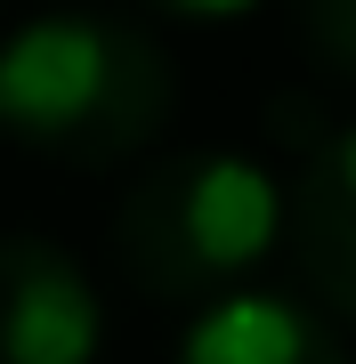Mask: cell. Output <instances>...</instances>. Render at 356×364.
<instances>
[{
    "label": "cell",
    "mask_w": 356,
    "mask_h": 364,
    "mask_svg": "<svg viewBox=\"0 0 356 364\" xmlns=\"http://www.w3.org/2000/svg\"><path fill=\"white\" fill-rule=\"evenodd\" d=\"M171 114V57L114 16H41L0 49V122L81 170L138 154Z\"/></svg>",
    "instance_id": "6da1fadb"
},
{
    "label": "cell",
    "mask_w": 356,
    "mask_h": 364,
    "mask_svg": "<svg viewBox=\"0 0 356 364\" xmlns=\"http://www.w3.org/2000/svg\"><path fill=\"white\" fill-rule=\"evenodd\" d=\"M284 195L243 154H171L138 170L114 210V251L138 291L154 299H211L276 243Z\"/></svg>",
    "instance_id": "7a4b0ae2"
},
{
    "label": "cell",
    "mask_w": 356,
    "mask_h": 364,
    "mask_svg": "<svg viewBox=\"0 0 356 364\" xmlns=\"http://www.w3.org/2000/svg\"><path fill=\"white\" fill-rule=\"evenodd\" d=\"M97 332L90 275L41 235H0V364H90Z\"/></svg>",
    "instance_id": "3957f363"
},
{
    "label": "cell",
    "mask_w": 356,
    "mask_h": 364,
    "mask_svg": "<svg viewBox=\"0 0 356 364\" xmlns=\"http://www.w3.org/2000/svg\"><path fill=\"white\" fill-rule=\"evenodd\" d=\"M291 251H300L316 299L356 324V130L308 154L300 186H291Z\"/></svg>",
    "instance_id": "277c9868"
},
{
    "label": "cell",
    "mask_w": 356,
    "mask_h": 364,
    "mask_svg": "<svg viewBox=\"0 0 356 364\" xmlns=\"http://www.w3.org/2000/svg\"><path fill=\"white\" fill-rule=\"evenodd\" d=\"M178 356H195V364H308V356H340V340L276 291H211L203 316L178 332Z\"/></svg>",
    "instance_id": "5b68a950"
},
{
    "label": "cell",
    "mask_w": 356,
    "mask_h": 364,
    "mask_svg": "<svg viewBox=\"0 0 356 364\" xmlns=\"http://www.w3.org/2000/svg\"><path fill=\"white\" fill-rule=\"evenodd\" d=\"M300 33L324 73L356 81V0H300Z\"/></svg>",
    "instance_id": "8992f818"
},
{
    "label": "cell",
    "mask_w": 356,
    "mask_h": 364,
    "mask_svg": "<svg viewBox=\"0 0 356 364\" xmlns=\"http://www.w3.org/2000/svg\"><path fill=\"white\" fill-rule=\"evenodd\" d=\"M162 9H178V16H235L251 0H162Z\"/></svg>",
    "instance_id": "52a82bcc"
}]
</instances>
